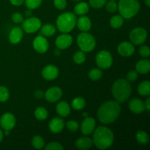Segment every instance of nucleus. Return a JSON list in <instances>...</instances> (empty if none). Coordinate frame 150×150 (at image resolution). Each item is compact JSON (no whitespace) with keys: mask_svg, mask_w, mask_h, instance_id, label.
Returning <instances> with one entry per match:
<instances>
[{"mask_svg":"<svg viewBox=\"0 0 150 150\" xmlns=\"http://www.w3.org/2000/svg\"><path fill=\"white\" fill-rule=\"evenodd\" d=\"M121 113V105L116 100H108L103 103L98 110V119L101 123L114 122Z\"/></svg>","mask_w":150,"mask_h":150,"instance_id":"obj_1","label":"nucleus"},{"mask_svg":"<svg viewBox=\"0 0 150 150\" xmlns=\"http://www.w3.org/2000/svg\"><path fill=\"white\" fill-rule=\"evenodd\" d=\"M93 144L100 149H106L112 146L114 141V133L111 129L104 126H100L94 130Z\"/></svg>","mask_w":150,"mask_h":150,"instance_id":"obj_2","label":"nucleus"},{"mask_svg":"<svg viewBox=\"0 0 150 150\" xmlns=\"http://www.w3.org/2000/svg\"><path fill=\"white\" fill-rule=\"evenodd\" d=\"M111 92L115 100L120 103L125 102L129 98L132 92V88L130 82L126 79H117L112 85Z\"/></svg>","mask_w":150,"mask_h":150,"instance_id":"obj_3","label":"nucleus"},{"mask_svg":"<svg viewBox=\"0 0 150 150\" xmlns=\"http://www.w3.org/2000/svg\"><path fill=\"white\" fill-rule=\"evenodd\" d=\"M140 7L138 0H120L117 10L123 18L130 19L136 16L140 10Z\"/></svg>","mask_w":150,"mask_h":150,"instance_id":"obj_4","label":"nucleus"},{"mask_svg":"<svg viewBox=\"0 0 150 150\" xmlns=\"http://www.w3.org/2000/svg\"><path fill=\"white\" fill-rule=\"evenodd\" d=\"M76 17L74 13L66 12L59 15L57 20V27L62 33L71 32L76 24Z\"/></svg>","mask_w":150,"mask_h":150,"instance_id":"obj_5","label":"nucleus"},{"mask_svg":"<svg viewBox=\"0 0 150 150\" xmlns=\"http://www.w3.org/2000/svg\"><path fill=\"white\" fill-rule=\"evenodd\" d=\"M77 43L80 49L83 52H90L93 51L96 46L95 38L86 32L79 34L77 38Z\"/></svg>","mask_w":150,"mask_h":150,"instance_id":"obj_6","label":"nucleus"},{"mask_svg":"<svg viewBox=\"0 0 150 150\" xmlns=\"http://www.w3.org/2000/svg\"><path fill=\"white\" fill-rule=\"evenodd\" d=\"M112 63L113 57L109 51L103 50L98 53L96 56V64L99 68L106 70L111 67Z\"/></svg>","mask_w":150,"mask_h":150,"instance_id":"obj_7","label":"nucleus"},{"mask_svg":"<svg viewBox=\"0 0 150 150\" xmlns=\"http://www.w3.org/2000/svg\"><path fill=\"white\" fill-rule=\"evenodd\" d=\"M146 38H147V32H146V29H144V28H135L130 32V41L135 45H142L146 41Z\"/></svg>","mask_w":150,"mask_h":150,"instance_id":"obj_8","label":"nucleus"},{"mask_svg":"<svg viewBox=\"0 0 150 150\" xmlns=\"http://www.w3.org/2000/svg\"><path fill=\"white\" fill-rule=\"evenodd\" d=\"M41 27V21L38 18L29 17L22 22V28L27 33H34Z\"/></svg>","mask_w":150,"mask_h":150,"instance_id":"obj_9","label":"nucleus"},{"mask_svg":"<svg viewBox=\"0 0 150 150\" xmlns=\"http://www.w3.org/2000/svg\"><path fill=\"white\" fill-rule=\"evenodd\" d=\"M16 120L11 113H5L0 119V125L4 130H11L16 125Z\"/></svg>","mask_w":150,"mask_h":150,"instance_id":"obj_10","label":"nucleus"},{"mask_svg":"<svg viewBox=\"0 0 150 150\" xmlns=\"http://www.w3.org/2000/svg\"><path fill=\"white\" fill-rule=\"evenodd\" d=\"M33 48L37 52L40 54H44L46 52L49 47L48 40L42 35H38L33 40Z\"/></svg>","mask_w":150,"mask_h":150,"instance_id":"obj_11","label":"nucleus"},{"mask_svg":"<svg viewBox=\"0 0 150 150\" xmlns=\"http://www.w3.org/2000/svg\"><path fill=\"white\" fill-rule=\"evenodd\" d=\"M62 96V90L59 87L53 86L49 88L45 93V98L50 103L58 101Z\"/></svg>","mask_w":150,"mask_h":150,"instance_id":"obj_12","label":"nucleus"},{"mask_svg":"<svg viewBox=\"0 0 150 150\" xmlns=\"http://www.w3.org/2000/svg\"><path fill=\"white\" fill-rule=\"evenodd\" d=\"M73 43V38L70 35L67 33L62 34L57 37L55 44L59 49H66L69 48Z\"/></svg>","mask_w":150,"mask_h":150,"instance_id":"obj_13","label":"nucleus"},{"mask_svg":"<svg viewBox=\"0 0 150 150\" xmlns=\"http://www.w3.org/2000/svg\"><path fill=\"white\" fill-rule=\"evenodd\" d=\"M96 125V122L92 117H86L82 122L81 125V130L83 135H90L93 133Z\"/></svg>","mask_w":150,"mask_h":150,"instance_id":"obj_14","label":"nucleus"},{"mask_svg":"<svg viewBox=\"0 0 150 150\" xmlns=\"http://www.w3.org/2000/svg\"><path fill=\"white\" fill-rule=\"evenodd\" d=\"M42 76L45 80L53 81L59 76L58 67L54 65H47L42 70Z\"/></svg>","mask_w":150,"mask_h":150,"instance_id":"obj_15","label":"nucleus"},{"mask_svg":"<svg viewBox=\"0 0 150 150\" xmlns=\"http://www.w3.org/2000/svg\"><path fill=\"white\" fill-rule=\"evenodd\" d=\"M117 51L122 57H130L135 52V48L131 42H122L119 44Z\"/></svg>","mask_w":150,"mask_h":150,"instance_id":"obj_16","label":"nucleus"},{"mask_svg":"<svg viewBox=\"0 0 150 150\" xmlns=\"http://www.w3.org/2000/svg\"><path fill=\"white\" fill-rule=\"evenodd\" d=\"M129 109L134 114H142L146 110L144 103L139 98H133L129 103Z\"/></svg>","mask_w":150,"mask_h":150,"instance_id":"obj_17","label":"nucleus"},{"mask_svg":"<svg viewBox=\"0 0 150 150\" xmlns=\"http://www.w3.org/2000/svg\"><path fill=\"white\" fill-rule=\"evenodd\" d=\"M49 130L53 133H59L64 130V122L62 119L59 117H54L50 121L48 125Z\"/></svg>","mask_w":150,"mask_h":150,"instance_id":"obj_18","label":"nucleus"},{"mask_svg":"<svg viewBox=\"0 0 150 150\" xmlns=\"http://www.w3.org/2000/svg\"><path fill=\"white\" fill-rule=\"evenodd\" d=\"M23 36V29L19 26H16L11 29L9 34V40L12 44H18L21 41Z\"/></svg>","mask_w":150,"mask_h":150,"instance_id":"obj_19","label":"nucleus"},{"mask_svg":"<svg viewBox=\"0 0 150 150\" xmlns=\"http://www.w3.org/2000/svg\"><path fill=\"white\" fill-rule=\"evenodd\" d=\"M77 26L79 30L82 32H87L92 27V21L87 16H81L76 21Z\"/></svg>","mask_w":150,"mask_h":150,"instance_id":"obj_20","label":"nucleus"},{"mask_svg":"<svg viewBox=\"0 0 150 150\" xmlns=\"http://www.w3.org/2000/svg\"><path fill=\"white\" fill-rule=\"evenodd\" d=\"M56 111L60 117H67L70 114V106L67 102L62 101L57 105Z\"/></svg>","mask_w":150,"mask_h":150,"instance_id":"obj_21","label":"nucleus"},{"mask_svg":"<svg viewBox=\"0 0 150 150\" xmlns=\"http://www.w3.org/2000/svg\"><path fill=\"white\" fill-rule=\"evenodd\" d=\"M93 145L92 139L89 137L79 138L76 142V146L79 149H88L91 148Z\"/></svg>","mask_w":150,"mask_h":150,"instance_id":"obj_22","label":"nucleus"},{"mask_svg":"<svg viewBox=\"0 0 150 150\" xmlns=\"http://www.w3.org/2000/svg\"><path fill=\"white\" fill-rule=\"evenodd\" d=\"M136 70L140 74H146L150 70V62L148 59H142L137 62Z\"/></svg>","mask_w":150,"mask_h":150,"instance_id":"obj_23","label":"nucleus"},{"mask_svg":"<svg viewBox=\"0 0 150 150\" xmlns=\"http://www.w3.org/2000/svg\"><path fill=\"white\" fill-rule=\"evenodd\" d=\"M89 6L87 3L83 2H79L74 7V12L76 15H79V16H83V15L86 14L89 12Z\"/></svg>","mask_w":150,"mask_h":150,"instance_id":"obj_24","label":"nucleus"},{"mask_svg":"<svg viewBox=\"0 0 150 150\" xmlns=\"http://www.w3.org/2000/svg\"><path fill=\"white\" fill-rule=\"evenodd\" d=\"M40 33L44 37H51L56 32V27L52 24L47 23L40 27Z\"/></svg>","mask_w":150,"mask_h":150,"instance_id":"obj_25","label":"nucleus"},{"mask_svg":"<svg viewBox=\"0 0 150 150\" xmlns=\"http://www.w3.org/2000/svg\"><path fill=\"white\" fill-rule=\"evenodd\" d=\"M138 92L142 96H148L150 94V83L149 81H142L138 87Z\"/></svg>","mask_w":150,"mask_h":150,"instance_id":"obj_26","label":"nucleus"},{"mask_svg":"<svg viewBox=\"0 0 150 150\" xmlns=\"http://www.w3.org/2000/svg\"><path fill=\"white\" fill-rule=\"evenodd\" d=\"M71 105L73 108L76 111H80L83 109L86 106V100L81 97H77L72 100Z\"/></svg>","mask_w":150,"mask_h":150,"instance_id":"obj_27","label":"nucleus"},{"mask_svg":"<svg viewBox=\"0 0 150 150\" xmlns=\"http://www.w3.org/2000/svg\"><path fill=\"white\" fill-rule=\"evenodd\" d=\"M136 139L138 143L142 145H146L149 143V135L144 130H139L136 135Z\"/></svg>","mask_w":150,"mask_h":150,"instance_id":"obj_28","label":"nucleus"},{"mask_svg":"<svg viewBox=\"0 0 150 150\" xmlns=\"http://www.w3.org/2000/svg\"><path fill=\"white\" fill-rule=\"evenodd\" d=\"M124 23V18L120 15H116L113 16L110 20V25L114 29H119L122 27Z\"/></svg>","mask_w":150,"mask_h":150,"instance_id":"obj_29","label":"nucleus"},{"mask_svg":"<svg viewBox=\"0 0 150 150\" xmlns=\"http://www.w3.org/2000/svg\"><path fill=\"white\" fill-rule=\"evenodd\" d=\"M48 115V111L44 107H38L35 111V118L38 120H40V121H42V120H45V119H47Z\"/></svg>","mask_w":150,"mask_h":150,"instance_id":"obj_30","label":"nucleus"},{"mask_svg":"<svg viewBox=\"0 0 150 150\" xmlns=\"http://www.w3.org/2000/svg\"><path fill=\"white\" fill-rule=\"evenodd\" d=\"M32 145L35 149H41L45 146V141L40 136H35L32 140Z\"/></svg>","mask_w":150,"mask_h":150,"instance_id":"obj_31","label":"nucleus"},{"mask_svg":"<svg viewBox=\"0 0 150 150\" xmlns=\"http://www.w3.org/2000/svg\"><path fill=\"white\" fill-rule=\"evenodd\" d=\"M89 78L92 81H98L102 78L103 72L100 69H92L89 72Z\"/></svg>","mask_w":150,"mask_h":150,"instance_id":"obj_32","label":"nucleus"},{"mask_svg":"<svg viewBox=\"0 0 150 150\" xmlns=\"http://www.w3.org/2000/svg\"><path fill=\"white\" fill-rule=\"evenodd\" d=\"M86 60V55L83 51H79L73 55V61L78 64H83Z\"/></svg>","mask_w":150,"mask_h":150,"instance_id":"obj_33","label":"nucleus"},{"mask_svg":"<svg viewBox=\"0 0 150 150\" xmlns=\"http://www.w3.org/2000/svg\"><path fill=\"white\" fill-rule=\"evenodd\" d=\"M42 0H24V2L28 9L35 10L40 6Z\"/></svg>","mask_w":150,"mask_h":150,"instance_id":"obj_34","label":"nucleus"},{"mask_svg":"<svg viewBox=\"0 0 150 150\" xmlns=\"http://www.w3.org/2000/svg\"><path fill=\"white\" fill-rule=\"evenodd\" d=\"M10 98L8 89L4 86H0V102H6Z\"/></svg>","mask_w":150,"mask_h":150,"instance_id":"obj_35","label":"nucleus"},{"mask_svg":"<svg viewBox=\"0 0 150 150\" xmlns=\"http://www.w3.org/2000/svg\"><path fill=\"white\" fill-rule=\"evenodd\" d=\"M105 5L107 11L111 13H115L118 9V4L114 0H109L108 1H106Z\"/></svg>","mask_w":150,"mask_h":150,"instance_id":"obj_36","label":"nucleus"},{"mask_svg":"<svg viewBox=\"0 0 150 150\" xmlns=\"http://www.w3.org/2000/svg\"><path fill=\"white\" fill-rule=\"evenodd\" d=\"M64 147L59 142H51L45 146V150H62Z\"/></svg>","mask_w":150,"mask_h":150,"instance_id":"obj_37","label":"nucleus"},{"mask_svg":"<svg viewBox=\"0 0 150 150\" xmlns=\"http://www.w3.org/2000/svg\"><path fill=\"white\" fill-rule=\"evenodd\" d=\"M106 1L107 0H89V4L93 8L99 9L103 7Z\"/></svg>","mask_w":150,"mask_h":150,"instance_id":"obj_38","label":"nucleus"},{"mask_svg":"<svg viewBox=\"0 0 150 150\" xmlns=\"http://www.w3.org/2000/svg\"><path fill=\"white\" fill-rule=\"evenodd\" d=\"M66 125H67V129L72 132L77 131L79 128V123H78V122H76V120H70V121L67 122Z\"/></svg>","mask_w":150,"mask_h":150,"instance_id":"obj_39","label":"nucleus"},{"mask_svg":"<svg viewBox=\"0 0 150 150\" xmlns=\"http://www.w3.org/2000/svg\"><path fill=\"white\" fill-rule=\"evenodd\" d=\"M139 54L144 58H147L149 57L150 49L147 45H142L139 48Z\"/></svg>","mask_w":150,"mask_h":150,"instance_id":"obj_40","label":"nucleus"},{"mask_svg":"<svg viewBox=\"0 0 150 150\" xmlns=\"http://www.w3.org/2000/svg\"><path fill=\"white\" fill-rule=\"evenodd\" d=\"M54 4L56 8L58 10H64L67 7V1L66 0H54Z\"/></svg>","mask_w":150,"mask_h":150,"instance_id":"obj_41","label":"nucleus"},{"mask_svg":"<svg viewBox=\"0 0 150 150\" xmlns=\"http://www.w3.org/2000/svg\"><path fill=\"white\" fill-rule=\"evenodd\" d=\"M138 79V72L136 70H131L127 74L126 80L129 82H134Z\"/></svg>","mask_w":150,"mask_h":150,"instance_id":"obj_42","label":"nucleus"},{"mask_svg":"<svg viewBox=\"0 0 150 150\" xmlns=\"http://www.w3.org/2000/svg\"><path fill=\"white\" fill-rule=\"evenodd\" d=\"M12 21L16 23H21L23 21L22 15L19 13H14L12 15Z\"/></svg>","mask_w":150,"mask_h":150,"instance_id":"obj_43","label":"nucleus"},{"mask_svg":"<svg viewBox=\"0 0 150 150\" xmlns=\"http://www.w3.org/2000/svg\"><path fill=\"white\" fill-rule=\"evenodd\" d=\"M34 96H35V98H36V99H42L44 96V93L42 90H40V89H38V90L35 91V93H34Z\"/></svg>","mask_w":150,"mask_h":150,"instance_id":"obj_44","label":"nucleus"},{"mask_svg":"<svg viewBox=\"0 0 150 150\" xmlns=\"http://www.w3.org/2000/svg\"><path fill=\"white\" fill-rule=\"evenodd\" d=\"M10 3L14 6H21L24 0H10Z\"/></svg>","mask_w":150,"mask_h":150,"instance_id":"obj_45","label":"nucleus"},{"mask_svg":"<svg viewBox=\"0 0 150 150\" xmlns=\"http://www.w3.org/2000/svg\"><path fill=\"white\" fill-rule=\"evenodd\" d=\"M144 105H145V108H146L147 111H149L150 110V98H148L147 99H146V102H145L144 103Z\"/></svg>","mask_w":150,"mask_h":150,"instance_id":"obj_46","label":"nucleus"},{"mask_svg":"<svg viewBox=\"0 0 150 150\" xmlns=\"http://www.w3.org/2000/svg\"><path fill=\"white\" fill-rule=\"evenodd\" d=\"M32 10H31V9H28V10L25 12V15H26V16H28V17L32 16Z\"/></svg>","mask_w":150,"mask_h":150,"instance_id":"obj_47","label":"nucleus"},{"mask_svg":"<svg viewBox=\"0 0 150 150\" xmlns=\"http://www.w3.org/2000/svg\"><path fill=\"white\" fill-rule=\"evenodd\" d=\"M3 137H4V133L2 132L1 129L0 128V143H1V141H2Z\"/></svg>","mask_w":150,"mask_h":150,"instance_id":"obj_48","label":"nucleus"},{"mask_svg":"<svg viewBox=\"0 0 150 150\" xmlns=\"http://www.w3.org/2000/svg\"><path fill=\"white\" fill-rule=\"evenodd\" d=\"M145 4L147 7H150V0H145Z\"/></svg>","mask_w":150,"mask_h":150,"instance_id":"obj_49","label":"nucleus"},{"mask_svg":"<svg viewBox=\"0 0 150 150\" xmlns=\"http://www.w3.org/2000/svg\"><path fill=\"white\" fill-rule=\"evenodd\" d=\"M4 135H5V136H9V135H10V130H4Z\"/></svg>","mask_w":150,"mask_h":150,"instance_id":"obj_50","label":"nucleus"},{"mask_svg":"<svg viewBox=\"0 0 150 150\" xmlns=\"http://www.w3.org/2000/svg\"><path fill=\"white\" fill-rule=\"evenodd\" d=\"M83 117H84V118L87 117H88V113L87 112H83Z\"/></svg>","mask_w":150,"mask_h":150,"instance_id":"obj_51","label":"nucleus"},{"mask_svg":"<svg viewBox=\"0 0 150 150\" xmlns=\"http://www.w3.org/2000/svg\"><path fill=\"white\" fill-rule=\"evenodd\" d=\"M72 1H80L81 0H72Z\"/></svg>","mask_w":150,"mask_h":150,"instance_id":"obj_52","label":"nucleus"},{"mask_svg":"<svg viewBox=\"0 0 150 150\" xmlns=\"http://www.w3.org/2000/svg\"><path fill=\"white\" fill-rule=\"evenodd\" d=\"M114 1H117V0H114Z\"/></svg>","mask_w":150,"mask_h":150,"instance_id":"obj_53","label":"nucleus"}]
</instances>
